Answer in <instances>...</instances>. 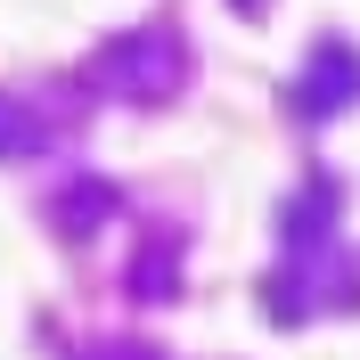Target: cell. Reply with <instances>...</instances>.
I'll return each instance as SVG.
<instances>
[{
  "mask_svg": "<svg viewBox=\"0 0 360 360\" xmlns=\"http://www.w3.org/2000/svg\"><path fill=\"white\" fill-rule=\"evenodd\" d=\"M188 41L180 33H164V25H148V33H123V41H107L98 58H90V82L107 90V98H123V107H164L172 90H188Z\"/></svg>",
  "mask_w": 360,
  "mask_h": 360,
  "instance_id": "1",
  "label": "cell"
},
{
  "mask_svg": "<svg viewBox=\"0 0 360 360\" xmlns=\"http://www.w3.org/2000/svg\"><path fill=\"white\" fill-rule=\"evenodd\" d=\"M360 98V58L344 41H319L311 66H303V82H295V107L311 115V123H328V115H344Z\"/></svg>",
  "mask_w": 360,
  "mask_h": 360,
  "instance_id": "2",
  "label": "cell"
},
{
  "mask_svg": "<svg viewBox=\"0 0 360 360\" xmlns=\"http://www.w3.org/2000/svg\"><path fill=\"white\" fill-rule=\"evenodd\" d=\"M41 148H49V123H41V107H25V98H8V90H0V164L41 156Z\"/></svg>",
  "mask_w": 360,
  "mask_h": 360,
  "instance_id": "3",
  "label": "cell"
},
{
  "mask_svg": "<svg viewBox=\"0 0 360 360\" xmlns=\"http://www.w3.org/2000/svg\"><path fill=\"white\" fill-rule=\"evenodd\" d=\"M98 213H115V188H98V180H82V188H66V197H58V229H66V238H82Z\"/></svg>",
  "mask_w": 360,
  "mask_h": 360,
  "instance_id": "4",
  "label": "cell"
},
{
  "mask_svg": "<svg viewBox=\"0 0 360 360\" xmlns=\"http://www.w3.org/2000/svg\"><path fill=\"white\" fill-rule=\"evenodd\" d=\"M238 8H246V17H262V8H270V0H238Z\"/></svg>",
  "mask_w": 360,
  "mask_h": 360,
  "instance_id": "5",
  "label": "cell"
}]
</instances>
